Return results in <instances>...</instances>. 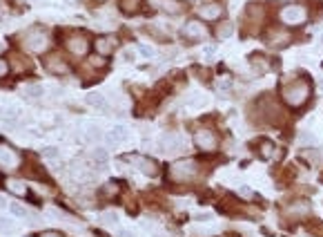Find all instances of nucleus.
Segmentation results:
<instances>
[{
  "mask_svg": "<svg viewBox=\"0 0 323 237\" xmlns=\"http://www.w3.org/2000/svg\"><path fill=\"white\" fill-rule=\"evenodd\" d=\"M281 94H283V101L290 107H299L310 98V83H307V78H294V81L283 85Z\"/></svg>",
  "mask_w": 323,
  "mask_h": 237,
  "instance_id": "obj_1",
  "label": "nucleus"
},
{
  "mask_svg": "<svg viewBox=\"0 0 323 237\" xmlns=\"http://www.w3.org/2000/svg\"><path fill=\"white\" fill-rule=\"evenodd\" d=\"M21 43L29 52L43 54L45 49L49 47V34H47V29H43V27H32L21 36Z\"/></svg>",
  "mask_w": 323,
  "mask_h": 237,
  "instance_id": "obj_2",
  "label": "nucleus"
},
{
  "mask_svg": "<svg viewBox=\"0 0 323 237\" xmlns=\"http://www.w3.org/2000/svg\"><path fill=\"white\" fill-rule=\"evenodd\" d=\"M196 175H198V166L194 159H181V161H176V164H172V168H170V179L181 181V184L192 181Z\"/></svg>",
  "mask_w": 323,
  "mask_h": 237,
  "instance_id": "obj_3",
  "label": "nucleus"
},
{
  "mask_svg": "<svg viewBox=\"0 0 323 237\" xmlns=\"http://www.w3.org/2000/svg\"><path fill=\"white\" fill-rule=\"evenodd\" d=\"M279 18L285 25H290V27H296V25H303L307 21V9L303 7V5H299V3L285 5V7L279 12Z\"/></svg>",
  "mask_w": 323,
  "mask_h": 237,
  "instance_id": "obj_4",
  "label": "nucleus"
},
{
  "mask_svg": "<svg viewBox=\"0 0 323 237\" xmlns=\"http://www.w3.org/2000/svg\"><path fill=\"white\" fill-rule=\"evenodd\" d=\"M194 143H196L198 150L212 152V150H216V146H218V137H216L214 130H210V128H201V130L194 135Z\"/></svg>",
  "mask_w": 323,
  "mask_h": 237,
  "instance_id": "obj_5",
  "label": "nucleus"
},
{
  "mask_svg": "<svg viewBox=\"0 0 323 237\" xmlns=\"http://www.w3.org/2000/svg\"><path fill=\"white\" fill-rule=\"evenodd\" d=\"M21 166V155L9 143H0V168L3 170H16Z\"/></svg>",
  "mask_w": 323,
  "mask_h": 237,
  "instance_id": "obj_6",
  "label": "nucleus"
},
{
  "mask_svg": "<svg viewBox=\"0 0 323 237\" xmlns=\"http://www.w3.org/2000/svg\"><path fill=\"white\" fill-rule=\"evenodd\" d=\"M127 161L132 166H136L141 172H145V175H150V177H156L158 172H161V166L156 164L154 159H150V157H143V155H132V157H127Z\"/></svg>",
  "mask_w": 323,
  "mask_h": 237,
  "instance_id": "obj_7",
  "label": "nucleus"
},
{
  "mask_svg": "<svg viewBox=\"0 0 323 237\" xmlns=\"http://www.w3.org/2000/svg\"><path fill=\"white\" fill-rule=\"evenodd\" d=\"M181 34L187 38V41H203V38H207V27L203 25L201 21H187L185 25H183Z\"/></svg>",
  "mask_w": 323,
  "mask_h": 237,
  "instance_id": "obj_8",
  "label": "nucleus"
},
{
  "mask_svg": "<svg viewBox=\"0 0 323 237\" xmlns=\"http://www.w3.org/2000/svg\"><path fill=\"white\" fill-rule=\"evenodd\" d=\"M290 41H292L290 32H287V29H281V27H270V32L265 34V43L270 47H285Z\"/></svg>",
  "mask_w": 323,
  "mask_h": 237,
  "instance_id": "obj_9",
  "label": "nucleus"
},
{
  "mask_svg": "<svg viewBox=\"0 0 323 237\" xmlns=\"http://www.w3.org/2000/svg\"><path fill=\"white\" fill-rule=\"evenodd\" d=\"M67 49L74 56H85L89 49V41L85 36H81V34H74V36L67 38Z\"/></svg>",
  "mask_w": 323,
  "mask_h": 237,
  "instance_id": "obj_10",
  "label": "nucleus"
},
{
  "mask_svg": "<svg viewBox=\"0 0 323 237\" xmlns=\"http://www.w3.org/2000/svg\"><path fill=\"white\" fill-rule=\"evenodd\" d=\"M45 70H47L49 74H58V76H63V74L69 72V67H67V63L58 56V54H52V56L45 58Z\"/></svg>",
  "mask_w": 323,
  "mask_h": 237,
  "instance_id": "obj_11",
  "label": "nucleus"
},
{
  "mask_svg": "<svg viewBox=\"0 0 323 237\" xmlns=\"http://www.w3.org/2000/svg\"><path fill=\"white\" fill-rule=\"evenodd\" d=\"M307 213H310V204H307L305 199L292 201V204L285 208V217H287V219H303Z\"/></svg>",
  "mask_w": 323,
  "mask_h": 237,
  "instance_id": "obj_12",
  "label": "nucleus"
},
{
  "mask_svg": "<svg viewBox=\"0 0 323 237\" xmlns=\"http://www.w3.org/2000/svg\"><path fill=\"white\" fill-rule=\"evenodd\" d=\"M198 16L203 18V21H218V18L223 16V5L218 3H205L198 7Z\"/></svg>",
  "mask_w": 323,
  "mask_h": 237,
  "instance_id": "obj_13",
  "label": "nucleus"
},
{
  "mask_svg": "<svg viewBox=\"0 0 323 237\" xmlns=\"http://www.w3.org/2000/svg\"><path fill=\"white\" fill-rule=\"evenodd\" d=\"M114 45H116V41H114V38H107V36H98L96 41H94V49H96L98 56H112Z\"/></svg>",
  "mask_w": 323,
  "mask_h": 237,
  "instance_id": "obj_14",
  "label": "nucleus"
},
{
  "mask_svg": "<svg viewBox=\"0 0 323 237\" xmlns=\"http://www.w3.org/2000/svg\"><path fill=\"white\" fill-rule=\"evenodd\" d=\"M161 148L165 152H178L183 148V137H178V135H163L161 137Z\"/></svg>",
  "mask_w": 323,
  "mask_h": 237,
  "instance_id": "obj_15",
  "label": "nucleus"
},
{
  "mask_svg": "<svg viewBox=\"0 0 323 237\" xmlns=\"http://www.w3.org/2000/svg\"><path fill=\"white\" fill-rule=\"evenodd\" d=\"M156 5L163 9L165 14H170V16H176V14H183L185 12V5L181 3V0H156Z\"/></svg>",
  "mask_w": 323,
  "mask_h": 237,
  "instance_id": "obj_16",
  "label": "nucleus"
},
{
  "mask_svg": "<svg viewBox=\"0 0 323 237\" xmlns=\"http://www.w3.org/2000/svg\"><path fill=\"white\" fill-rule=\"evenodd\" d=\"M250 63H252V70H254V74H258V76L270 70V61H267L263 54H252Z\"/></svg>",
  "mask_w": 323,
  "mask_h": 237,
  "instance_id": "obj_17",
  "label": "nucleus"
},
{
  "mask_svg": "<svg viewBox=\"0 0 323 237\" xmlns=\"http://www.w3.org/2000/svg\"><path fill=\"white\" fill-rule=\"evenodd\" d=\"M5 188L9 192H14V195H27V186H25L21 179H14V177H7V179H5Z\"/></svg>",
  "mask_w": 323,
  "mask_h": 237,
  "instance_id": "obj_18",
  "label": "nucleus"
},
{
  "mask_svg": "<svg viewBox=\"0 0 323 237\" xmlns=\"http://www.w3.org/2000/svg\"><path fill=\"white\" fill-rule=\"evenodd\" d=\"M43 159L49 161L52 168H63V161H61V157H58L56 148H45V150H43Z\"/></svg>",
  "mask_w": 323,
  "mask_h": 237,
  "instance_id": "obj_19",
  "label": "nucleus"
},
{
  "mask_svg": "<svg viewBox=\"0 0 323 237\" xmlns=\"http://www.w3.org/2000/svg\"><path fill=\"white\" fill-rule=\"evenodd\" d=\"M87 103L92 107H96V110L101 112H107V103H105V96L98 94V92H92V94H87Z\"/></svg>",
  "mask_w": 323,
  "mask_h": 237,
  "instance_id": "obj_20",
  "label": "nucleus"
},
{
  "mask_svg": "<svg viewBox=\"0 0 323 237\" xmlns=\"http://www.w3.org/2000/svg\"><path fill=\"white\" fill-rule=\"evenodd\" d=\"M23 94L27 98H38V96H43V87L38 83H29V85L23 87Z\"/></svg>",
  "mask_w": 323,
  "mask_h": 237,
  "instance_id": "obj_21",
  "label": "nucleus"
},
{
  "mask_svg": "<svg viewBox=\"0 0 323 237\" xmlns=\"http://www.w3.org/2000/svg\"><path fill=\"white\" fill-rule=\"evenodd\" d=\"M141 3L143 0H121V9L125 14H136L141 9Z\"/></svg>",
  "mask_w": 323,
  "mask_h": 237,
  "instance_id": "obj_22",
  "label": "nucleus"
},
{
  "mask_svg": "<svg viewBox=\"0 0 323 237\" xmlns=\"http://www.w3.org/2000/svg\"><path fill=\"white\" fill-rule=\"evenodd\" d=\"M232 34H234V25L227 23V21L221 23V25L216 27V36H218V38H230Z\"/></svg>",
  "mask_w": 323,
  "mask_h": 237,
  "instance_id": "obj_23",
  "label": "nucleus"
},
{
  "mask_svg": "<svg viewBox=\"0 0 323 237\" xmlns=\"http://www.w3.org/2000/svg\"><path fill=\"white\" fill-rule=\"evenodd\" d=\"M107 159H109V155H107L105 148H96V150L92 152V161H96L98 166H105Z\"/></svg>",
  "mask_w": 323,
  "mask_h": 237,
  "instance_id": "obj_24",
  "label": "nucleus"
},
{
  "mask_svg": "<svg viewBox=\"0 0 323 237\" xmlns=\"http://www.w3.org/2000/svg\"><path fill=\"white\" fill-rule=\"evenodd\" d=\"M112 135L116 137V141H125V139H129V130L125 126H114L112 128Z\"/></svg>",
  "mask_w": 323,
  "mask_h": 237,
  "instance_id": "obj_25",
  "label": "nucleus"
},
{
  "mask_svg": "<svg viewBox=\"0 0 323 237\" xmlns=\"http://www.w3.org/2000/svg\"><path fill=\"white\" fill-rule=\"evenodd\" d=\"M258 150H261V155L265 157V159H270V157H279V155H276V150H274V146H272L270 141H263Z\"/></svg>",
  "mask_w": 323,
  "mask_h": 237,
  "instance_id": "obj_26",
  "label": "nucleus"
},
{
  "mask_svg": "<svg viewBox=\"0 0 323 237\" xmlns=\"http://www.w3.org/2000/svg\"><path fill=\"white\" fill-rule=\"evenodd\" d=\"M9 210H12V215H16V217H23V219H29V210L25 208V206H21V204H12L9 206Z\"/></svg>",
  "mask_w": 323,
  "mask_h": 237,
  "instance_id": "obj_27",
  "label": "nucleus"
},
{
  "mask_svg": "<svg viewBox=\"0 0 323 237\" xmlns=\"http://www.w3.org/2000/svg\"><path fill=\"white\" fill-rule=\"evenodd\" d=\"M101 224H105V226H116V224H118L116 213H103V215H101Z\"/></svg>",
  "mask_w": 323,
  "mask_h": 237,
  "instance_id": "obj_28",
  "label": "nucleus"
},
{
  "mask_svg": "<svg viewBox=\"0 0 323 237\" xmlns=\"http://www.w3.org/2000/svg\"><path fill=\"white\" fill-rule=\"evenodd\" d=\"M103 132H101V128H96V126H89L87 128V139L89 141H98V139H103Z\"/></svg>",
  "mask_w": 323,
  "mask_h": 237,
  "instance_id": "obj_29",
  "label": "nucleus"
},
{
  "mask_svg": "<svg viewBox=\"0 0 323 237\" xmlns=\"http://www.w3.org/2000/svg\"><path fill=\"white\" fill-rule=\"evenodd\" d=\"M103 190H105V195H107V197H112V199H114V197L118 195V184H114V181H109V184H107Z\"/></svg>",
  "mask_w": 323,
  "mask_h": 237,
  "instance_id": "obj_30",
  "label": "nucleus"
},
{
  "mask_svg": "<svg viewBox=\"0 0 323 237\" xmlns=\"http://www.w3.org/2000/svg\"><path fill=\"white\" fill-rule=\"evenodd\" d=\"M303 157H305L310 164H316V161H319V152H316V150H305V152H303Z\"/></svg>",
  "mask_w": 323,
  "mask_h": 237,
  "instance_id": "obj_31",
  "label": "nucleus"
},
{
  "mask_svg": "<svg viewBox=\"0 0 323 237\" xmlns=\"http://www.w3.org/2000/svg\"><path fill=\"white\" fill-rule=\"evenodd\" d=\"M0 230H5V233H12V230H14L12 221H9V219H0Z\"/></svg>",
  "mask_w": 323,
  "mask_h": 237,
  "instance_id": "obj_32",
  "label": "nucleus"
},
{
  "mask_svg": "<svg viewBox=\"0 0 323 237\" xmlns=\"http://www.w3.org/2000/svg\"><path fill=\"white\" fill-rule=\"evenodd\" d=\"M7 74H9V63L5 58H0V78L7 76Z\"/></svg>",
  "mask_w": 323,
  "mask_h": 237,
  "instance_id": "obj_33",
  "label": "nucleus"
},
{
  "mask_svg": "<svg viewBox=\"0 0 323 237\" xmlns=\"http://www.w3.org/2000/svg\"><path fill=\"white\" fill-rule=\"evenodd\" d=\"M103 139H105V143H107V146H109V148H114V146H116V143H118V141H116V137H114V135H112V132H107V135H105V137H103Z\"/></svg>",
  "mask_w": 323,
  "mask_h": 237,
  "instance_id": "obj_34",
  "label": "nucleus"
},
{
  "mask_svg": "<svg viewBox=\"0 0 323 237\" xmlns=\"http://www.w3.org/2000/svg\"><path fill=\"white\" fill-rule=\"evenodd\" d=\"M138 54L145 56V58H150V56H154V49L152 47H138Z\"/></svg>",
  "mask_w": 323,
  "mask_h": 237,
  "instance_id": "obj_35",
  "label": "nucleus"
},
{
  "mask_svg": "<svg viewBox=\"0 0 323 237\" xmlns=\"http://www.w3.org/2000/svg\"><path fill=\"white\" fill-rule=\"evenodd\" d=\"M216 85H218V90H227V87H230V78H221Z\"/></svg>",
  "mask_w": 323,
  "mask_h": 237,
  "instance_id": "obj_36",
  "label": "nucleus"
},
{
  "mask_svg": "<svg viewBox=\"0 0 323 237\" xmlns=\"http://www.w3.org/2000/svg\"><path fill=\"white\" fill-rule=\"evenodd\" d=\"M38 237H63L61 233H56V230H43Z\"/></svg>",
  "mask_w": 323,
  "mask_h": 237,
  "instance_id": "obj_37",
  "label": "nucleus"
},
{
  "mask_svg": "<svg viewBox=\"0 0 323 237\" xmlns=\"http://www.w3.org/2000/svg\"><path fill=\"white\" fill-rule=\"evenodd\" d=\"M241 197H245V199H252V190L247 188V186H243V188H241Z\"/></svg>",
  "mask_w": 323,
  "mask_h": 237,
  "instance_id": "obj_38",
  "label": "nucleus"
},
{
  "mask_svg": "<svg viewBox=\"0 0 323 237\" xmlns=\"http://www.w3.org/2000/svg\"><path fill=\"white\" fill-rule=\"evenodd\" d=\"M299 141H301V143H312L314 139H312V135H301V137H299Z\"/></svg>",
  "mask_w": 323,
  "mask_h": 237,
  "instance_id": "obj_39",
  "label": "nucleus"
},
{
  "mask_svg": "<svg viewBox=\"0 0 323 237\" xmlns=\"http://www.w3.org/2000/svg\"><path fill=\"white\" fill-rule=\"evenodd\" d=\"M118 237H136L132 230H118Z\"/></svg>",
  "mask_w": 323,
  "mask_h": 237,
  "instance_id": "obj_40",
  "label": "nucleus"
},
{
  "mask_svg": "<svg viewBox=\"0 0 323 237\" xmlns=\"http://www.w3.org/2000/svg\"><path fill=\"white\" fill-rule=\"evenodd\" d=\"M205 56H207V58L214 56V47H205Z\"/></svg>",
  "mask_w": 323,
  "mask_h": 237,
  "instance_id": "obj_41",
  "label": "nucleus"
},
{
  "mask_svg": "<svg viewBox=\"0 0 323 237\" xmlns=\"http://www.w3.org/2000/svg\"><path fill=\"white\" fill-rule=\"evenodd\" d=\"M321 184H323V172H321Z\"/></svg>",
  "mask_w": 323,
  "mask_h": 237,
  "instance_id": "obj_42",
  "label": "nucleus"
},
{
  "mask_svg": "<svg viewBox=\"0 0 323 237\" xmlns=\"http://www.w3.org/2000/svg\"><path fill=\"white\" fill-rule=\"evenodd\" d=\"M321 90H323V81H321Z\"/></svg>",
  "mask_w": 323,
  "mask_h": 237,
  "instance_id": "obj_43",
  "label": "nucleus"
},
{
  "mask_svg": "<svg viewBox=\"0 0 323 237\" xmlns=\"http://www.w3.org/2000/svg\"><path fill=\"white\" fill-rule=\"evenodd\" d=\"M305 237H314V235H305Z\"/></svg>",
  "mask_w": 323,
  "mask_h": 237,
  "instance_id": "obj_44",
  "label": "nucleus"
},
{
  "mask_svg": "<svg viewBox=\"0 0 323 237\" xmlns=\"http://www.w3.org/2000/svg\"><path fill=\"white\" fill-rule=\"evenodd\" d=\"M321 43H323V36H321Z\"/></svg>",
  "mask_w": 323,
  "mask_h": 237,
  "instance_id": "obj_45",
  "label": "nucleus"
},
{
  "mask_svg": "<svg viewBox=\"0 0 323 237\" xmlns=\"http://www.w3.org/2000/svg\"><path fill=\"white\" fill-rule=\"evenodd\" d=\"M0 49H3V45H0Z\"/></svg>",
  "mask_w": 323,
  "mask_h": 237,
  "instance_id": "obj_46",
  "label": "nucleus"
}]
</instances>
